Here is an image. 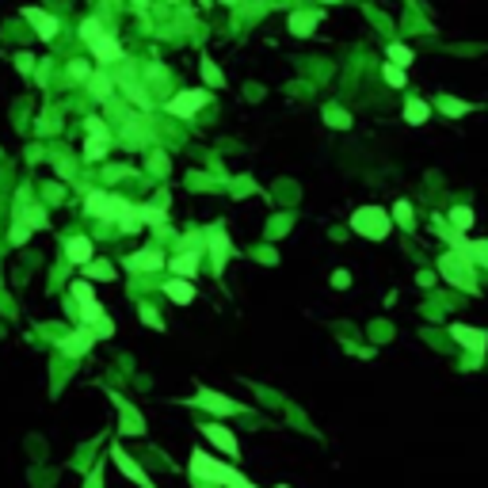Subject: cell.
Instances as JSON below:
<instances>
[{
  "label": "cell",
  "instance_id": "cell-19",
  "mask_svg": "<svg viewBox=\"0 0 488 488\" xmlns=\"http://www.w3.org/2000/svg\"><path fill=\"white\" fill-rule=\"evenodd\" d=\"M435 107L443 111V115H450V119H462V115H469V111H473V103L454 100V96H439V100H435Z\"/></svg>",
  "mask_w": 488,
  "mask_h": 488
},
{
  "label": "cell",
  "instance_id": "cell-11",
  "mask_svg": "<svg viewBox=\"0 0 488 488\" xmlns=\"http://www.w3.org/2000/svg\"><path fill=\"white\" fill-rule=\"evenodd\" d=\"M92 344H96V328H92V324H84V328H77L73 336H65V340H61V351L77 359V355H84Z\"/></svg>",
  "mask_w": 488,
  "mask_h": 488
},
{
  "label": "cell",
  "instance_id": "cell-34",
  "mask_svg": "<svg viewBox=\"0 0 488 488\" xmlns=\"http://www.w3.org/2000/svg\"><path fill=\"white\" fill-rule=\"evenodd\" d=\"M324 119H328V126H336V130H347V126H351L347 111H340V107H324Z\"/></svg>",
  "mask_w": 488,
  "mask_h": 488
},
{
  "label": "cell",
  "instance_id": "cell-5",
  "mask_svg": "<svg viewBox=\"0 0 488 488\" xmlns=\"http://www.w3.org/2000/svg\"><path fill=\"white\" fill-rule=\"evenodd\" d=\"M191 404H195V409H206V412H214V416H241V412H248L244 404L229 401L225 393H214V389H206V386H199V393L191 397Z\"/></svg>",
  "mask_w": 488,
  "mask_h": 488
},
{
  "label": "cell",
  "instance_id": "cell-43",
  "mask_svg": "<svg viewBox=\"0 0 488 488\" xmlns=\"http://www.w3.org/2000/svg\"><path fill=\"white\" fill-rule=\"evenodd\" d=\"M225 488H256V485H252V481H248V477H244V473H241V477H237V481H229V485H225Z\"/></svg>",
  "mask_w": 488,
  "mask_h": 488
},
{
  "label": "cell",
  "instance_id": "cell-25",
  "mask_svg": "<svg viewBox=\"0 0 488 488\" xmlns=\"http://www.w3.org/2000/svg\"><path fill=\"white\" fill-rule=\"evenodd\" d=\"M107 157V137H88L84 142V160H103Z\"/></svg>",
  "mask_w": 488,
  "mask_h": 488
},
{
  "label": "cell",
  "instance_id": "cell-18",
  "mask_svg": "<svg viewBox=\"0 0 488 488\" xmlns=\"http://www.w3.org/2000/svg\"><path fill=\"white\" fill-rule=\"evenodd\" d=\"M210 252H214V271L222 275V271H225V259L233 256V248H229V237H225V229H214V248H210Z\"/></svg>",
  "mask_w": 488,
  "mask_h": 488
},
{
  "label": "cell",
  "instance_id": "cell-2",
  "mask_svg": "<svg viewBox=\"0 0 488 488\" xmlns=\"http://www.w3.org/2000/svg\"><path fill=\"white\" fill-rule=\"evenodd\" d=\"M439 271H443V279L446 282H454V287H462L466 294H477V279H473V259L469 256H462V252H446L443 259H439Z\"/></svg>",
  "mask_w": 488,
  "mask_h": 488
},
{
  "label": "cell",
  "instance_id": "cell-41",
  "mask_svg": "<svg viewBox=\"0 0 488 488\" xmlns=\"http://www.w3.org/2000/svg\"><path fill=\"white\" fill-rule=\"evenodd\" d=\"M84 488H103V466H96L92 473H88V481H84Z\"/></svg>",
  "mask_w": 488,
  "mask_h": 488
},
{
  "label": "cell",
  "instance_id": "cell-26",
  "mask_svg": "<svg viewBox=\"0 0 488 488\" xmlns=\"http://www.w3.org/2000/svg\"><path fill=\"white\" fill-rule=\"evenodd\" d=\"M450 225H454L458 233H466L469 225H473V210H469V206H454V210H450Z\"/></svg>",
  "mask_w": 488,
  "mask_h": 488
},
{
  "label": "cell",
  "instance_id": "cell-30",
  "mask_svg": "<svg viewBox=\"0 0 488 488\" xmlns=\"http://www.w3.org/2000/svg\"><path fill=\"white\" fill-rule=\"evenodd\" d=\"M122 88H126V96L137 103V107H153V100L145 96V88H142V84H134V80H122Z\"/></svg>",
  "mask_w": 488,
  "mask_h": 488
},
{
  "label": "cell",
  "instance_id": "cell-6",
  "mask_svg": "<svg viewBox=\"0 0 488 488\" xmlns=\"http://www.w3.org/2000/svg\"><path fill=\"white\" fill-rule=\"evenodd\" d=\"M210 103V92L206 88H191V92H176L172 100H168V115L176 119H191L195 111H202Z\"/></svg>",
  "mask_w": 488,
  "mask_h": 488
},
{
  "label": "cell",
  "instance_id": "cell-21",
  "mask_svg": "<svg viewBox=\"0 0 488 488\" xmlns=\"http://www.w3.org/2000/svg\"><path fill=\"white\" fill-rule=\"evenodd\" d=\"M130 122V130H122V142L126 145H142V142H149V126H145L142 119H126Z\"/></svg>",
  "mask_w": 488,
  "mask_h": 488
},
{
  "label": "cell",
  "instance_id": "cell-33",
  "mask_svg": "<svg viewBox=\"0 0 488 488\" xmlns=\"http://www.w3.org/2000/svg\"><path fill=\"white\" fill-rule=\"evenodd\" d=\"M381 77H386V84H393V88H404V69H401V65L386 61V69H381Z\"/></svg>",
  "mask_w": 488,
  "mask_h": 488
},
{
  "label": "cell",
  "instance_id": "cell-31",
  "mask_svg": "<svg viewBox=\"0 0 488 488\" xmlns=\"http://www.w3.org/2000/svg\"><path fill=\"white\" fill-rule=\"evenodd\" d=\"M393 218H397V222H401V229H416V218H412V206H409V202H397V206H393Z\"/></svg>",
  "mask_w": 488,
  "mask_h": 488
},
{
  "label": "cell",
  "instance_id": "cell-17",
  "mask_svg": "<svg viewBox=\"0 0 488 488\" xmlns=\"http://www.w3.org/2000/svg\"><path fill=\"white\" fill-rule=\"evenodd\" d=\"M65 256H69L73 264H80V267H84L88 259H96V248H92V241H84V237H73L69 244H65Z\"/></svg>",
  "mask_w": 488,
  "mask_h": 488
},
{
  "label": "cell",
  "instance_id": "cell-9",
  "mask_svg": "<svg viewBox=\"0 0 488 488\" xmlns=\"http://www.w3.org/2000/svg\"><path fill=\"white\" fill-rule=\"evenodd\" d=\"M450 336L458 340L466 351H473V355H485L488 351V332L485 328H469V324H450Z\"/></svg>",
  "mask_w": 488,
  "mask_h": 488
},
{
  "label": "cell",
  "instance_id": "cell-44",
  "mask_svg": "<svg viewBox=\"0 0 488 488\" xmlns=\"http://www.w3.org/2000/svg\"><path fill=\"white\" fill-rule=\"evenodd\" d=\"M222 4H237V0H222Z\"/></svg>",
  "mask_w": 488,
  "mask_h": 488
},
{
  "label": "cell",
  "instance_id": "cell-27",
  "mask_svg": "<svg viewBox=\"0 0 488 488\" xmlns=\"http://www.w3.org/2000/svg\"><path fill=\"white\" fill-rule=\"evenodd\" d=\"M386 58L393 61V65H401V69H404V65H412V61H416V58H412V50H409V46H401V43H393V46H389V50H386Z\"/></svg>",
  "mask_w": 488,
  "mask_h": 488
},
{
  "label": "cell",
  "instance_id": "cell-36",
  "mask_svg": "<svg viewBox=\"0 0 488 488\" xmlns=\"http://www.w3.org/2000/svg\"><path fill=\"white\" fill-rule=\"evenodd\" d=\"M80 35H84V43H96V38L103 35L100 20H84V23H80Z\"/></svg>",
  "mask_w": 488,
  "mask_h": 488
},
{
  "label": "cell",
  "instance_id": "cell-22",
  "mask_svg": "<svg viewBox=\"0 0 488 488\" xmlns=\"http://www.w3.org/2000/svg\"><path fill=\"white\" fill-rule=\"evenodd\" d=\"M317 20H321L317 12H294L290 15V31H294V35H309V31L317 27Z\"/></svg>",
  "mask_w": 488,
  "mask_h": 488
},
{
  "label": "cell",
  "instance_id": "cell-10",
  "mask_svg": "<svg viewBox=\"0 0 488 488\" xmlns=\"http://www.w3.org/2000/svg\"><path fill=\"white\" fill-rule=\"evenodd\" d=\"M202 435H206V439H210V443H214L222 454H229V458H237V454H241L237 435H233L229 427H222V424H202Z\"/></svg>",
  "mask_w": 488,
  "mask_h": 488
},
{
  "label": "cell",
  "instance_id": "cell-12",
  "mask_svg": "<svg viewBox=\"0 0 488 488\" xmlns=\"http://www.w3.org/2000/svg\"><path fill=\"white\" fill-rule=\"evenodd\" d=\"M23 20L38 31V38H54V35H58V20H54L50 12H43V8H23Z\"/></svg>",
  "mask_w": 488,
  "mask_h": 488
},
{
  "label": "cell",
  "instance_id": "cell-7",
  "mask_svg": "<svg viewBox=\"0 0 488 488\" xmlns=\"http://www.w3.org/2000/svg\"><path fill=\"white\" fill-rule=\"evenodd\" d=\"M107 397H111V404L119 409V431H122V435H145V420H142V412H137L134 404L126 401V397H119L115 389H107Z\"/></svg>",
  "mask_w": 488,
  "mask_h": 488
},
{
  "label": "cell",
  "instance_id": "cell-47",
  "mask_svg": "<svg viewBox=\"0 0 488 488\" xmlns=\"http://www.w3.org/2000/svg\"><path fill=\"white\" fill-rule=\"evenodd\" d=\"M202 4H210V0H202Z\"/></svg>",
  "mask_w": 488,
  "mask_h": 488
},
{
  "label": "cell",
  "instance_id": "cell-35",
  "mask_svg": "<svg viewBox=\"0 0 488 488\" xmlns=\"http://www.w3.org/2000/svg\"><path fill=\"white\" fill-rule=\"evenodd\" d=\"M466 256L473 259V264L488 267V241H477V244H469V248H466Z\"/></svg>",
  "mask_w": 488,
  "mask_h": 488
},
{
  "label": "cell",
  "instance_id": "cell-1",
  "mask_svg": "<svg viewBox=\"0 0 488 488\" xmlns=\"http://www.w3.org/2000/svg\"><path fill=\"white\" fill-rule=\"evenodd\" d=\"M187 473L195 477V481H214V485H229V481H237V469L233 466H225V462H218V458H210L202 446H195L191 450V458H187Z\"/></svg>",
  "mask_w": 488,
  "mask_h": 488
},
{
  "label": "cell",
  "instance_id": "cell-16",
  "mask_svg": "<svg viewBox=\"0 0 488 488\" xmlns=\"http://www.w3.org/2000/svg\"><path fill=\"white\" fill-rule=\"evenodd\" d=\"M165 294L172 298L176 305H191V302H195V287H191V279H168V282H165Z\"/></svg>",
  "mask_w": 488,
  "mask_h": 488
},
{
  "label": "cell",
  "instance_id": "cell-13",
  "mask_svg": "<svg viewBox=\"0 0 488 488\" xmlns=\"http://www.w3.org/2000/svg\"><path fill=\"white\" fill-rule=\"evenodd\" d=\"M160 264H165L160 248H145V252H134V256H126V271H157Z\"/></svg>",
  "mask_w": 488,
  "mask_h": 488
},
{
  "label": "cell",
  "instance_id": "cell-23",
  "mask_svg": "<svg viewBox=\"0 0 488 488\" xmlns=\"http://www.w3.org/2000/svg\"><path fill=\"white\" fill-rule=\"evenodd\" d=\"M427 115H431V107L424 100H409V103H404V122H412V126L427 122Z\"/></svg>",
  "mask_w": 488,
  "mask_h": 488
},
{
  "label": "cell",
  "instance_id": "cell-4",
  "mask_svg": "<svg viewBox=\"0 0 488 488\" xmlns=\"http://www.w3.org/2000/svg\"><path fill=\"white\" fill-rule=\"evenodd\" d=\"M351 229L359 237H370V241H386L389 237V214L381 206H363L351 214Z\"/></svg>",
  "mask_w": 488,
  "mask_h": 488
},
{
  "label": "cell",
  "instance_id": "cell-24",
  "mask_svg": "<svg viewBox=\"0 0 488 488\" xmlns=\"http://www.w3.org/2000/svg\"><path fill=\"white\" fill-rule=\"evenodd\" d=\"M84 275H88V279H100V282L115 279V271H111V264H103V259H88V264H84Z\"/></svg>",
  "mask_w": 488,
  "mask_h": 488
},
{
  "label": "cell",
  "instance_id": "cell-38",
  "mask_svg": "<svg viewBox=\"0 0 488 488\" xmlns=\"http://www.w3.org/2000/svg\"><path fill=\"white\" fill-rule=\"evenodd\" d=\"M31 237V225L27 222H20V218H15V225H12V244H23Z\"/></svg>",
  "mask_w": 488,
  "mask_h": 488
},
{
  "label": "cell",
  "instance_id": "cell-42",
  "mask_svg": "<svg viewBox=\"0 0 488 488\" xmlns=\"http://www.w3.org/2000/svg\"><path fill=\"white\" fill-rule=\"evenodd\" d=\"M142 321H145V324H153V328H160V317H157V313H153V309H149V305H145V309H142Z\"/></svg>",
  "mask_w": 488,
  "mask_h": 488
},
{
  "label": "cell",
  "instance_id": "cell-45",
  "mask_svg": "<svg viewBox=\"0 0 488 488\" xmlns=\"http://www.w3.org/2000/svg\"><path fill=\"white\" fill-rule=\"evenodd\" d=\"M324 4H336V0H324Z\"/></svg>",
  "mask_w": 488,
  "mask_h": 488
},
{
  "label": "cell",
  "instance_id": "cell-46",
  "mask_svg": "<svg viewBox=\"0 0 488 488\" xmlns=\"http://www.w3.org/2000/svg\"><path fill=\"white\" fill-rule=\"evenodd\" d=\"M168 4H176V0H168Z\"/></svg>",
  "mask_w": 488,
  "mask_h": 488
},
{
  "label": "cell",
  "instance_id": "cell-39",
  "mask_svg": "<svg viewBox=\"0 0 488 488\" xmlns=\"http://www.w3.org/2000/svg\"><path fill=\"white\" fill-rule=\"evenodd\" d=\"M69 77H73V80H88V77H92L88 61H73V65H69Z\"/></svg>",
  "mask_w": 488,
  "mask_h": 488
},
{
  "label": "cell",
  "instance_id": "cell-20",
  "mask_svg": "<svg viewBox=\"0 0 488 488\" xmlns=\"http://www.w3.org/2000/svg\"><path fill=\"white\" fill-rule=\"evenodd\" d=\"M111 88L115 84H111L107 73H92V77H88V92H92L96 100H111Z\"/></svg>",
  "mask_w": 488,
  "mask_h": 488
},
{
  "label": "cell",
  "instance_id": "cell-15",
  "mask_svg": "<svg viewBox=\"0 0 488 488\" xmlns=\"http://www.w3.org/2000/svg\"><path fill=\"white\" fill-rule=\"evenodd\" d=\"M199 259H202V252H199V248H183L168 267H172V275H180V279H191V275L199 271Z\"/></svg>",
  "mask_w": 488,
  "mask_h": 488
},
{
  "label": "cell",
  "instance_id": "cell-28",
  "mask_svg": "<svg viewBox=\"0 0 488 488\" xmlns=\"http://www.w3.org/2000/svg\"><path fill=\"white\" fill-rule=\"evenodd\" d=\"M134 218L145 225H165V214H160L157 206H134Z\"/></svg>",
  "mask_w": 488,
  "mask_h": 488
},
{
  "label": "cell",
  "instance_id": "cell-48",
  "mask_svg": "<svg viewBox=\"0 0 488 488\" xmlns=\"http://www.w3.org/2000/svg\"><path fill=\"white\" fill-rule=\"evenodd\" d=\"M279 488H287V485H279Z\"/></svg>",
  "mask_w": 488,
  "mask_h": 488
},
{
  "label": "cell",
  "instance_id": "cell-3",
  "mask_svg": "<svg viewBox=\"0 0 488 488\" xmlns=\"http://www.w3.org/2000/svg\"><path fill=\"white\" fill-rule=\"evenodd\" d=\"M84 210H88V218H100V222H122L130 214V202L119 199V195H107V191H92L84 199Z\"/></svg>",
  "mask_w": 488,
  "mask_h": 488
},
{
  "label": "cell",
  "instance_id": "cell-37",
  "mask_svg": "<svg viewBox=\"0 0 488 488\" xmlns=\"http://www.w3.org/2000/svg\"><path fill=\"white\" fill-rule=\"evenodd\" d=\"M73 298H77L80 305H84V302H96V290L88 287V282H73Z\"/></svg>",
  "mask_w": 488,
  "mask_h": 488
},
{
  "label": "cell",
  "instance_id": "cell-29",
  "mask_svg": "<svg viewBox=\"0 0 488 488\" xmlns=\"http://www.w3.org/2000/svg\"><path fill=\"white\" fill-rule=\"evenodd\" d=\"M103 317H107V313H103L100 302H84V305H80V321H84V324H100Z\"/></svg>",
  "mask_w": 488,
  "mask_h": 488
},
{
  "label": "cell",
  "instance_id": "cell-8",
  "mask_svg": "<svg viewBox=\"0 0 488 488\" xmlns=\"http://www.w3.org/2000/svg\"><path fill=\"white\" fill-rule=\"evenodd\" d=\"M111 462H115V466H119V473L122 477H126V481H134L137 488H157V485H153L149 481V477H145V469L142 466H137V462L134 458H130V454L126 450H122V446L115 443V446H111Z\"/></svg>",
  "mask_w": 488,
  "mask_h": 488
},
{
  "label": "cell",
  "instance_id": "cell-40",
  "mask_svg": "<svg viewBox=\"0 0 488 488\" xmlns=\"http://www.w3.org/2000/svg\"><path fill=\"white\" fill-rule=\"evenodd\" d=\"M88 137H107V126L100 119H88Z\"/></svg>",
  "mask_w": 488,
  "mask_h": 488
},
{
  "label": "cell",
  "instance_id": "cell-32",
  "mask_svg": "<svg viewBox=\"0 0 488 488\" xmlns=\"http://www.w3.org/2000/svg\"><path fill=\"white\" fill-rule=\"evenodd\" d=\"M202 80H206V84H218V88H222V84H225V77H222V69H218V65H214V61H210V58H202Z\"/></svg>",
  "mask_w": 488,
  "mask_h": 488
},
{
  "label": "cell",
  "instance_id": "cell-14",
  "mask_svg": "<svg viewBox=\"0 0 488 488\" xmlns=\"http://www.w3.org/2000/svg\"><path fill=\"white\" fill-rule=\"evenodd\" d=\"M88 46H92L96 61H103V65H111V61H122V46H119V38H111V35H100L96 43H88Z\"/></svg>",
  "mask_w": 488,
  "mask_h": 488
}]
</instances>
